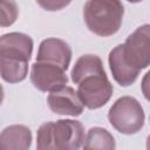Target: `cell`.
Masks as SVG:
<instances>
[{
    "instance_id": "obj_1",
    "label": "cell",
    "mask_w": 150,
    "mask_h": 150,
    "mask_svg": "<svg viewBox=\"0 0 150 150\" xmlns=\"http://www.w3.org/2000/svg\"><path fill=\"white\" fill-rule=\"evenodd\" d=\"M84 142V128L75 120L43 123L36 135V150H80Z\"/></svg>"
},
{
    "instance_id": "obj_2",
    "label": "cell",
    "mask_w": 150,
    "mask_h": 150,
    "mask_svg": "<svg viewBox=\"0 0 150 150\" xmlns=\"http://www.w3.org/2000/svg\"><path fill=\"white\" fill-rule=\"evenodd\" d=\"M123 15L124 6L116 0H89L83 7V19L88 29L98 36L117 33Z\"/></svg>"
},
{
    "instance_id": "obj_3",
    "label": "cell",
    "mask_w": 150,
    "mask_h": 150,
    "mask_svg": "<svg viewBox=\"0 0 150 150\" xmlns=\"http://www.w3.org/2000/svg\"><path fill=\"white\" fill-rule=\"evenodd\" d=\"M108 120L118 132L134 135L143 128L145 115L141 103L135 97L122 96L110 107Z\"/></svg>"
},
{
    "instance_id": "obj_4",
    "label": "cell",
    "mask_w": 150,
    "mask_h": 150,
    "mask_svg": "<svg viewBox=\"0 0 150 150\" xmlns=\"http://www.w3.org/2000/svg\"><path fill=\"white\" fill-rule=\"evenodd\" d=\"M114 88L104 70L83 77L77 84V94L84 107L98 109L110 100Z\"/></svg>"
},
{
    "instance_id": "obj_5",
    "label": "cell",
    "mask_w": 150,
    "mask_h": 150,
    "mask_svg": "<svg viewBox=\"0 0 150 150\" xmlns=\"http://www.w3.org/2000/svg\"><path fill=\"white\" fill-rule=\"evenodd\" d=\"M127 63L136 71L150 66V25L139 26L121 45Z\"/></svg>"
},
{
    "instance_id": "obj_6",
    "label": "cell",
    "mask_w": 150,
    "mask_h": 150,
    "mask_svg": "<svg viewBox=\"0 0 150 150\" xmlns=\"http://www.w3.org/2000/svg\"><path fill=\"white\" fill-rule=\"evenodd\" d=\"M33 52V40L29 35L13 32L0 38V60L28 63Z\"/></svg>"
},
{
    "instance_id": "obj_7",
    "label": "cell",
    "mask_w": 150,
    "mask_h": 150,
    "mask_svg": "<svg viewBox=\"0 0 150 150\" xmlns=\"http://www.w3.org/2000/svg\"><path fill=\"white\" fill-rule=\"evenodd\" d=\"M30 82L41 91H55L68 82L66 70L47 62H35L30 69Z\"/></svg>"
},
{
    "instance_id": "obj_8",
    "label": "cell",
    "mask_w": 150,
    "mask_h": 150,
    "mask_svg": "<svg viewBox=\"0 0 150 150\" xmlns=\"http://www.w3.org/2000/svg\"><path fill=\"white\" fill-rule=\"evenodd\" d=\"M47 104L54 114L68 115L74 117L80 116L83 112L84 108L77 91L68 86L49 93L47 97Z\"/></svg>"
},
{
    "instance_id": "obj_9",
    "label": "cell",
    "mask_w": 150,
    "mask_h": 150,
    "mask_svg": "<svg viewBox=\"0 0 150 150\" xmlns=\"http://www.w3.org/2000/svg\"><path fill=\"white\" fill-rule=\"evenodd\" d=\"M71 60V49L67 42L56 38L43 40L38 50L36 62H47L56 64L67 70Z\"/></svg>"
},
{
    "instance_id": "obj_10",
    "label": "cell",
    "mask_w": 150,
    "mask_h": 150,
    "mask_svg": "<svg viewBox=\"0 0 150 150\" xmlns=\"http://www.w3.org/2000/svg\"><path fill=\"white\" fill-rule=\"evenodd\" d=\"M32 144V131L22 124L5 128L0 135V150H29Z\"/></svg>"
},
{
    "instance_id": "obj_11",
    "label": "cell",
    "mask_w": 150,
    "mask_h": 150,
    "mask_svg": "<svg viewBox=\"0 0 150 150\" xmlns=\"http://www.w3.org/2000/svg\"><path fill=\"white\" fill-rule=\"evenodd\" d=\"M109 67L112 74L114 80L122 87H128L131 86L138 77L139 73L134 70L124 60L123 54H122V48L121 45L116 46L111 52L109 53L108 57Z\"/></svg>"
},
{
    "instance_id": "obj_12",
    "label": "cell",
    "mask_w": 150,
    "mask_h": 150,
    "mask_svg": "<svg viewBox=\"0 0 150 150\" xmlns=\"http://www.w3.org/2000/svg\"><path fill=\"white\" fill-rule=\"evenodd\" d=\"M83 150H116V142L107 129L94 127L87 132Z\"/></svg>"
},
{
    "instance_id": "obj_13",
    "label": "cell",
    "mask_w": 150,
    "mask_h": 150,
    "mask_svg": "<svg viewBox=\"0 0 150 150\" xmlns=\"http://www.w3.org/2000/svg\"><path fill=\"white\" fill-rule=\"evenodd\" d=\"M102 70H104L102 60L97 55L86 54V55L80 56L77 59V61L75 62V64L70 71V77L75 84H79V82L87 75L97 73V71H102Z\"/></svg>"
},
{
    "instance_id": "obj_14",
    "label": "cell",
    "mask_w": 150,
    "mask_h": 150,
    "mask_svg": "<svg viewBox=\"0 0 150 150\" xmlns=\"http://www.w3.org/2000/svg\"><path fill=\"white\" fill-rule=\"evenodd\" d=\"M0 74L2 80L8 83H19L28 74V63L0 60Z\"/></svg>"
},
{
    "instance_id": "obj_15",
    "label": "cell",
    "mask_w": 150,
    "mask_h": 150,
    "mask_svg": "<svg viewBox=\"0 0 150 150\" xmlns=\"http://www.w3.org/2000/svg\"><path fill=\"white\" fill-rule=\"evenodd\" d=\"M18 16V6L14 1H2L1 2V26H11Z\"/></svg>"
},
{
    "instance_id": "obj_16",
    "label": "cell",
    "mask_w": 150,
    "mask_h": 150,
    "mask_svg": "<svg viewBox=\"0 0 150 150\" xmlns=\"http://www.w3.org/2000/svg\"><path fill=\"white\" fill-rule=\"evenodd\" d=\"M141 88H142V93H143L144 97L150 102V70L143 76Z\"/></svg>"
},
{
    "instance_id": "obj_17",
    "label": "cell",
    "mask_w": 150,
    "mask_h": 150,
    "mask_svg": "<svg viewBox=\"0 0 150 150\" xmlns=\"http://www.w3.org/2000/svg\"><path fill=\"white\" fill-rule=\"evenodd\" d=\"M68 2H60V4H57V2H54V1H52V2H39V5L45 7L47 11H57L61 7L66 6Z\"/></svg>"
},
{
    "instance_id": "obj_18",
    "label": "cell",
    "mask_w": 150,
    "mask_h": 150,
    "mask_svg": "<svg viewBox=\"0 0 150 150\" xmlns=\"http://www.w3.org/2000/svg\"><path fill=\"white\" fill-rule=\"evenodd\" d=\"M146 150H150V135L146 138Z\"/></svg>"
}]
</instances>
